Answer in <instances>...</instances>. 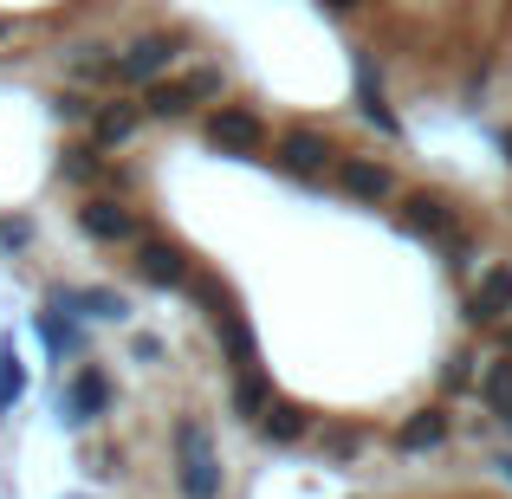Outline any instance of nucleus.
Instances as JSON below:
<instances>
[{
    "instance_id": "f257e3e1",
    "label": "nucleus",
    "mask_w": 512,
    "mask_h": 499,
    "mask_svg": "<svg viewBox=\"0 0 512 499\" xmlns=\"http://www.w3.org/2000/svg\"><path fill=\"white\" fill-rule=\"evenodd\" d=\"M46 208L182 331L260 474L512 461V208L188 13L52 104Z\"/></svg>"
},
{
    "instance_id": "f03ea898",
    "label": "nucleus",
    "mask_w": 512,
    "mask_h": 499,
    "mask_svg": "<svg viewBox=\"0 0 512 499\" xmlns=\"http://www.w3.org/2000/svg\"><path fill=\"white\" fill-rule=\"evenodd\" d=\"M376 111L396 124H474L512 98V0H292Z\"/></svg>"
},
{
    "instance_id": "7ed1b4c3",
    "label": "nucleus",
    "mask_w": 512,
    "mask_h": 499,
    "mask_svg": "<svg viewBox=\"0 0 512 499\" xmlns=\"http://www.w3.org/2000/svg\"><path fill=\"white\" fill-rule=\"evenodd\" d=\"M175 20L169 0H0V91L65 104Z\"/></svg>"
},
{
    "instance_id": "20e7f679",
    "label": "nucleus",
    "mask_w": 512,
    "mask_h": 499,
    "mask_svg": "<svg viewBox=\"0 0 512 499\" xmlns=\"http://www.w3.org/2000/svg\"><path fill=\"white\" fill-rule=\"evenodd\" d=\"M318 499H512V461H441L402 467V474L318 487Z\"/></svg>"
},
{
    "instance_id": "39448f33",
    "label": "nucleus",
    "mask_w": 512,
    "mask_h": 499,
    "mask_svg": "<svg viewBox=\"0 0 512 499\" xmlns=\"http://www.w3.org/2000/svg\"><path fill=\"white\" fill-rule=\"evenodd\" d=\"M493 188H500V201L512 208V98L493 111Z\"/></svg>"
}]
</instances>
